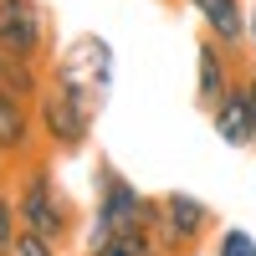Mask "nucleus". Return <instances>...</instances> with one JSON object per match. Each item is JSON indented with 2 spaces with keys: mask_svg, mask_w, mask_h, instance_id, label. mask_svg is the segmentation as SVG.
<instances>
[{
  "mask_svg": "<svg viewBox=\"0 0 256 256\" xmlns=\"http://www.w3.org/2000/svg\"><path fill=\"white\" fill-rule=\"evenodd\" d=\"M10 195H16V216L26 230H41L56 246H72L82 236V210L72 205V195L56 180V159L36 154L26 164L10 169Z\"/></svg>",
  "mask_w": 256,
  "mask_h": 256,
  "instance_id": "obj_1",
  "label": "nucleus"
},
{
  "mask_svg": "<svg viewBox=\"0 0 256 256\" xmlns=\"http://www.w3.org/2000/svg\"><path fill=\"white\" fill-rule=\"evenodd\" d=\"M154 210H159V195H144L118 164L98 159V169H92V210L82 220V251L108 241V236L154 230Z\"/></svg>",
  "mask_w": 256,
  "mask_h": 256,
  "instance_id": "obj_2",
  "label": "nucleus"
},
{
  "mask_svg": "<svg viewBox=\"0 0 256 256\" xmlns=\"http://www.w3.org/2000/svg\"><path fill=\"white\" fill-rule=\"evenodd\" d=\"M36 128H41V154L77 159L82 148L92 144L98 102L72 92V88H62V82H46V88L36 92Z\"/></svg>",
  "mask_w": 256,
  "mask_h": 256,
  "instance_id": "obj_3",
  "label": "nucleus"
},
{
  "mask_svg": "<svg viewBox=\"0 0 256 256\" xmlns=\"http://www.w3.org/2000/svg\"><path fill=\"white\" fill-rule=\"evenodd\" d=\"M113 41L98 36V31H82L72 36L67 46H56L52 62H46V82H62V88H72L82 98H92L98 108L113 98Z\"/></svg>",
  "mask_w": 256,
  "mask_h": 256,
  "instance_id": "obj_4",
  "label": "nucleus"
},
{
  "mask_svg": "<svg viewBox=\"0 0 256 256\" xmlns=\"http://www.w3.org/2000/svg\"><path fill=\"white\" fill-rule=\"evenodd\" d=\"M216 205L200 200V195H190V190H164L159 195V210H154V246L169 251V256H200V246L216 236Z\"/></svg>",
  "mask_w": 256,
  "mask_h": 256,
  "instance_id": "obj_5",
  "label": "nucleus"
},
{
  "mask_svg": "<svg viewBox=\"0 0 256 256\" xmlns=\"http://www.w3.org/2000/svg\"><path fill=\"white\" fill-rule=\"evenodd\" d=\"M0 52L16 62H36L46 67L56 52L52 36V10L41 0H0Z\"/></svg>",
  "mask_w": 256,
  "mask_h": 256,
  "instance_id": "obj_6",
  "label": "nucleus"
},
{
  "mask_svg": "<svg viewBox=\"0 0 256 256\" xmlns=\"http://www.w3.org/2000/svg\"><path fill=\"white\" fill-rule=\"evenodd\" d=\"M0 154L10 159V169L41 154V128H36V98L31 92L0 88Z\"/></svg>",
  "mask_w": 256,
  "mask_h": 256,
  "instance_id": "obj_7",
  "label": "nucleus"
},
{
  "mask_svg": "<svg viewBox=\"0 0 256 256\" xmlns=\"http://www.w3.org/2000/svg\"><path fill=\"white\" fill-rule=\"evenodd\" d=\"M241 62H246V56L226 52L220 41H210V36L200 31V41H195V108H200V113H210L230 88H236Z\"/></svg>",
  "mask_w": 256,
  "mask_h": 256,
  "instance_id": "obj_8",
  "label": "nucleus"
},
{
  "mask_svg": "<svg viewBox=\"0 0 256 256\" xmlns=\"http://www.w3.org/2000/svg\"><path fill=\"white\" fill-rule=\"evenodd\" d=\"M190 10H195L200 31L210 41H220L226 52L246 56V0H184Z\"/></svg>",
  "mask_w": 256,
  "mask_h": 256,
  "instance_id": "obj_9",
  "label": "nucleus"
},
{
  "mask_svg": "<svg viewBox=\"0 0 256 256\" xmlns=\"http://www.w3.org/2000/svg\"><path fill=\"white\" fill-rule=\"evenodd\" d=\"M205 118H210V128H216V138L226 148H256V118H251V98H246L241 77H236V88H230Z\"/></svg>",
  "mask_w": 256,
  "mask_h": 256,
  "instance_id": "obj_10",
  "label": "nucleus"
},
{
  "mask_svg": "<svg viewBox=\"0 0 256 256\" xmlns=\"http://www.w3.org/2000/svg\"><path fill=\"white\" fill-rule=\"evenodd\" d=\"M148 251H154V236L148 230H128V236H108V241L88 246L82 256H148Z\"/></svg>",
  "mask_w": 256,
  "mask_h": 256,
  "instance_id": "obj_11",
  "label": "nucleus"
},
{
  "mask_svg": "<svg viewBox=\"0 0 256 256\" xmlns=\"http://www.w3.org/2000/svg\"><path fill=\"white\" fill-rule=\"evenodd\" d=\"M210 256H256V236H251L246 226H216Z\"/></svg>",
  "mask_w": 256,
  "mask_h": 256,
  "instance_id": "obj_12",
  "label": "nucleus"
},
{
  "mask_svg": "<svg viewBox=\"0 0 256 256\" xmlns=\"http://www.w3.org/2000/svg\"><path fill=\"white\" fill-rule=\"evenodd\" d=\"M20 236V216H16V195H10V180H0V256H10Z\"/></svg>",
  "mask_w": 256,
  "mask_h": 256,
  "instance_id": "obj_13",
  "label": "nucleus"
},
{
  "mask_svg": "<svg viewBox=\"0 0 256 256\" xmlns=\"http://www.w3.org/2000/svg\"><path fill=\"white\" fill-rule=\"evenodd\" d=\"M67 246H56V241H46L41 230H26L20 226V236H16V246H10V256H62Z\"/></svg>",
  "mask_w": 256,
  "mask_h": 256,
  "instance_id": "obj_14",
  "label": "nucleus"
},
{
  "mask_svg": "<svg viewBox=\"0 0 256 256\" xmlns=\"http://www.w3.org/2000/svg\"><path fill=\"white\" fill-rule=\"evenodd\" d=\"M246 56L256 62V0H246Z\"/></svg>",
  "mask_w": 256,
  "mask_h": 256,
  "instance_id": "obj_15",
  "label": "nucleus"
},
{
  "mask_svg": "<svg viewBox=\"0 0 256 256\" xmlns=\"http://www.w3.org/2000/svg\"><path fill=\"white\" fill-rule=\"evenodd\" d=\"M241 82H246V98H251V118H256V62L241 67Z\"/></svg>",
  "mask_w": 256,
  "mask_h": 256,
  "instance_id": "obj_16",
  "label": "nucleus"
},
{
  "mask_svg": "<svg viewBox=\"0 0 256 256\" xmlns=\"http://www.w3.org/2000/svg\"><path fill=\"white\" fill-rule=\"evenodd\" d=\"M0 180H10V159L6 154H0Z\"/></svg>",
  "mask_w": 256,
  "mask_h": 256,
  "instance_id": "obj_17",
  "label": "nucleus"
},
{
  "mask_svg": "<svg viewBox=\"0 0 256 256\" xmlns=\"http://www.w3.org/2000/svg\"><path fill=\"white\" fill-rule=\"evenodd\" d=\"M148 256H169V251H159V246H154V251H148Z\"/></svg>",
  "mask_w": 256,
  "mask_h": 256,
  "instance_id": "obj_18",
  "label": "nucleus"
},
{
  "mask_svg": "<svg viewBox=\"0 0 256 256\" xmlns=\"http://www.w3.org/2000/svg\"><path fill=\"white\" fill-rule=\"evenodd\" d=\"M0 72H6V56H0Z\"/></svg>",
  "mask_w": 256,
  "mask_h": 256,
  "instance_id": "obj_19",
  "label": "nucleus"
},
{
  "mask_svg": "<svg viewBox=\"0 0 256 256\" xmlns=\"http://www.w3.org/2000/svg\"><path fill=\"white\" fill-rule=\"evenodd\" d=\"M62 256H67V251H62Z\"/></svg>",
  "mask_w": 256,
  "mask_h": 256,
  "instance_id": "obj_20",
  "label": "nucleus"
}]
</instances>
